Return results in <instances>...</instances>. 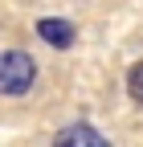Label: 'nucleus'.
Masks as SVG:
<instances>
[{
  "instance_id": "nucleus-1",
  "label": "nucleus",
  "mask_w": 143,
  "mask_h": 147,
  "mask_svg": "<svg viewBox=\"0 0 143 147\" xmlns=\"http://www.w3.org/2000/svg\"><path fill=\"white\" fill-rule=\"evenodd\" d=\"M37 78V65L25 49H4L0 53V94H25Z\"/></svg>"
},
{
  "instance_id": "nucleus-2",
  "label": "nucleus",
  "mask_w": 143,
  "mask_h": 147,
  "mask_svg": "<svg viewBox=\"0 0 143 147\" xmlns=\"http://www.w3.org/2000/svg\"><path fill=\"white\" fill-rule=\"evenodd\" d=\"M53 147H111V143H106L90 123H74V127H65V131H57Z\"/></svg>"
},
{
  "instance_id": "nucleus-3",
  "label": "nucleus",
  "mask_w": 143,
  "mask_h": 147,
  "mask_svg": "<svg viewBox=\"0 0 143 147\" xmlns=\"http://www.w3.org/2000/svg\"><path fill=\"white\" fill-rule=\"evenodd\" d=\"M37 33H41V41H49L53 49H69L74 45V25L61 21V16H45V21L37 25Z\"/></svg>"
},
{
  "instance_id": "nucleus-4",
  "label": "nucleus",
  "mask_w": 143,
  "mask_h": 147,
  "mask_svg": "<svg viewBox=\"0 0 143 147\" xmlns=\"http://www.w3.org/2000/svg\"><path fill=\"white\" fill-rule=\"evenodd\" d=\"M127 90H131V98L143 106V61L131 65V74H127Z\"/></svg>"
}]
</instances>
